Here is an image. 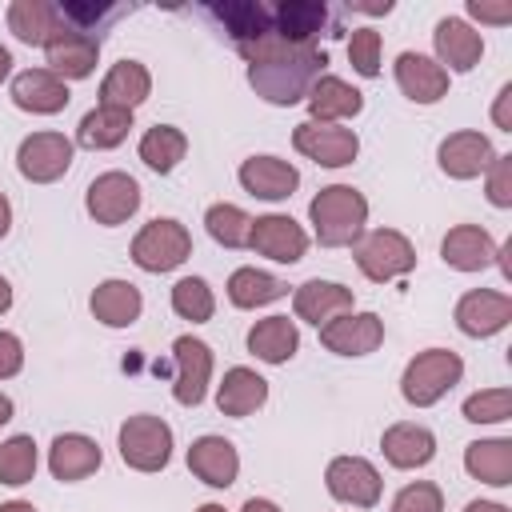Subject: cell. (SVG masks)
I'll use <instances>...</instances> for the list:
<instances>
[{
	"label": "cell",
	"mask_w": 512,
	"mask_h": 512,
	"mask_svg": "<svg viewBox=\"0 0 512 512\" xmlns=\"http://www.w3.org/2000/svg\"><path fill=\"white\" fill-rule=\"evenodd\" d=\"M284 296H288V284H284L280 276L264 272V268L244 264V268H236V272L228 276V300H232L236 308H264V304L284 300Z\"/></svg>",
	"instance_id": "d590c367"
},
{
	"label": "cell",
	"mask_w": 512,
	"mask_h": 512,
	"mask_svg": "<svg viewBox=\"0 0 512 512\" xmlns=\"http://www.w3.org/2000/svg\"><path fill=\"white\" fill-rule=\"evenodd\" d=\"M204 228L224 248H248V240H252V216L240 204H224V200L212 204L204 212Z\"/></svg>",
	"instance_id": "74e56055"
},
{
	"label": "cell",
	"mask_w": 512,
	"mask_h": 512,
	"mask_svg": "<svg viewBox=\"0 0 512 512\" xmlns=\"http://www.w3.org/2000/svg\"><path fill=\"white\" fill-rule=\"evenodd\" d=\"M292 144L300 156L316 160L320 168H344L356 160L360 152V136L344 124H316V120H304L292 128Z\"/></svg>",
	"instance_id": "9c48e42d"
},
{
	"label": "cell",
	"mask_w": 512,
	"mask_h": 512,
	"mask_svg": "<svg viewBox=\"0 0 512 512\" xmlns=\"http://www.w3.org/2000/svg\"><path fill=\"white\" fill-rule=\"evenodd\" d=\"M440 256L456 272H484V268H492L500 260V244L480 224H456L440 240Z\"/></svg>",
	"instance_id": "ac0fdd59"
},
{
	"label": "cell",
	"mask_w": 512,
	"mask_h": 512,
	"mask_svg": "<svg viewBox=\"0 0 512 512\" xmlns=\"http://www.w3.org/2000/svg\"><path fill=\"white\" fill-rule=\"evenodd\" d=\"M328 28V8L320 0H280L272 4V32L284 44H316Z\"/></svg>",
	"instance_id": "f1b7e54d"
},
{
	"label": "cell",
	"mask_w": 512,
	"mask_h": 512,
	"mask_svg": "<svg viewBox=\"0 0 512 512\" xmlns=\"http://www.w3.org/2000/svg\"><path fill=\"white\" fill-rule=\"evenodd\" d=\"M172 364H176V372H172L176 404H184V408L204 404L208 384H212V348L196 336H176L172 340Z\"/></svg>",
	"instance_id": "ba28073f"
},
{
	"label": "cell",
	"mask_w": 512,
	"mask_h": 512,
	"mask_svg": "<svg viewBox=\"0 0 512 512\" xmlns=\"http://www.w3.org/2000/svg\"><path fill=\"white\" fill-rule=\"evenodd\" d=\"M308 220H312V232H316L320 248H352L364 236L368 200L352 184H328L312 196Z\"/></svg>",
	"instance_id": "7a4b0ae2"
},
{
	"label": "cell",
	"mask_w": 512,
	"mask_h": 512,
	"mask_svg": "<svg viewBox=\"0 0 512 512\" xmlns=\"http://www.w3.org/2000/svg\"><path fill=\"white\" fill-rule=\"evenodd\" d=\"M392 512H444V492L432 480L404 484L392 500Z\"/></svg>",
	"instance_id": "ee69618b"
},
{
	"label": "cell",
	"mask_w": 512,
	"mask_h": 512,
	"mask_svg": "<svg viewBox=\"0 0 512 512\" xmlns=\"http://www.w3.org/2000/svg\"><path fill=\"white\" fill-rule=\"evenodd\" d=\"M8 308H12V284H8L4 276H0V316H4Z\"/></svg>",
	"instance_id": "f5cc1de1"
},
{
	"label": "cell",
	"mask_w": 512,
	"mask_h": 512,
	"mask_svg": "<svg viewBox=\"0 0 512 512\" xmlns=\"http://www.w3.org/2000/svg\"><path fill=\"white\" fill-rule=\"evenodd\" d=\"M468 16L480 24H512V4H492V0H468Z\"/></svg>",
	"instance_id": "7dc6e473"
},
{
	"label": "cell",
	"mask_w": 512,
	"mask_h": 512,
	"mask_svg": "<svg viewBox=\"0 0 512 512\" xmlns=\"http://www.w3.org/2000/svg\"><path fill=\"white\" fill-rule=\"evenodd\" d=\"M380 452L392 468L400 472H412V468H424L432 464L436 456V436L432 428L416 424V420H400V424H388L384 436H380Z\"/></svg>",
	"instance_id": "cb8c5ba5"
},
{
	"label": "cell",
	"mask_w": 512,
	"mask_h": 512,
	"mask_svg": "<svg viewBox=\"0 0 512 512\" xmlns=\"http://www.w3.org/2000/svg\"><path fill=\"white\" fill-rule=\"evenodd\" d=\"M352 288H344V284H336V280H304L300 288H292V312H296V320H304V324H316V328H324L328 320H336V316H344V312H352Z\"/></svg>",
	"instance_id": "7402d4cb"
},
{
	"label": "cell",
	"mask_w": 512,
	"mask_h": 512,
	"mask_svg": "<svg viewBox=\"0 0 512 512\" xmlns=\"http://www.w3.org/2000/svg\"><path fill=\"white\" fill-rule=\"evenodd\" d=\"M300 348V328L288 316H264L248 328V352L264 364H288Z\"/></svg>",
	"instance_id": "d6a6232c"
},
{
	"label": "cell",
	"mask_w": 512,
	"mask_h": 512,
	"mask_svg": "<svg viewBox=\"0 0 512 512\" xmlns=\"http://www.w3.org/2000/svg\"><path fill=\"white\" fill-rule=\"evenodd\" d=\"M492 124L500 132H512V84H500L496 104H492Z\"/></svg>",
	"instance_id": "c3c4849f"
},
{
	"label": "cell",
	"mask_w": 512,
	"mask_h": 512,
	"mask_svg": "<svg viewBox=\"0 0 512 512\" xmlns=\"http://www.w3.org/2000/svg\"><path fill=\"white\" fill-rule=\"evenodd\" d=\"M324 488L340 504L376 508L380 504V492H384V480H380L376 464L364 460V456H332L328 468H324Z\"/></svg>",
	"instance_id": "52a82bcc"
},
{
	"label": "cell",
	"mask_w": 512,
	"mask_h": 512,
	"mask_svg": "<svg viewBox=\"0 0 512 512\" xmlns=\"http://www.w3.org/2000/svg\"><path fill=\"white\" fill-rule=\"evenodd\" d=\"M436 160H440V172L444 176H452V180H476L496 160V148H492V140L484 132L460 128V132H452V136L440 140Z\"/></svg>",
	"instance_id": "5bb4252c"
},
{
	"label": "cell",
	"mask_w": 512,
	"mask_h": 512,
	"mask_svg": "<svg viewBox=\"0 0 512 512\" xmlns=\"http://www.w3.org/2000/svg\"><path fill=\"white\" fill-rule=\"evenodd\" d=\"M464 512H512L508 504H496V500H472Z\"/></svg>",
	"instance_id": "f907efd6"
},
{
	"label": "cell",
	"mask_w": 512,
	"mask_h": 512,
	"mask_svg": "<svg viewBox=\"0 0 512 512\" xmlns=\"http://www.w3.org/2000/svg\"><path fill=\"white\" fill-rule=\"evenodd\" d=\"M8 96H12V104L20 112H32V116H56L72 100L68 84L60 76H52L48 68H24V72H16L12 84H8Z\"/></svg>",
	"instance_id": "e0dca14e"
},
{
	"label": "cell",
	"mask_w": 512,
	"mask_h": 512,
	"mask_svg": "<svg viewBox=\"0 0 512 512\" xmlns=\"http://www.w3.org/2000/svg\"><path fill=\"white\" fill-rule=\"evenodd\" d=\"M0 512H36L28 500H8V504H0Z\"/></svg>",
	"instance_id": "9f6ffc18"
},
{
	"label": "cell",
	"mask_w": 512,
	"mask_h": 512,
	"mask_svg": "<svg viewBox=\"0 0 512 512\" xmlns=\"http://www.w3.org/2000/svg\"><path fill=\"white\" fill-rule=\"evenodd\" d=\"M264 400H268V380H264L260 372L244 368V364L228 368L224 380L216 384V408H220L224 416L244 420V416H252L256 408H264Z\"/></svg>",
	"instance_id": "f546056e"
},
{
	"label": "cell",
	"mask_w": 512,
	"mask_h": 512,
	"mask_svg": "<svg viewBox=\"0 0 512 512\" xmlns=\"http://www.w3.org/2000/svg\"><path fill=\"white\" fill-rule=\"evenodd\" d=\"M8 228H12V204H8V196L0 192V240L8 236Z\"/></svg>",
	"instance_id": "816d5d0a"
},
{
	"label": "cell",
	"mask_w": 512,
	"mask_h": 512,
	"mask_svg": "<svg viewBox=\"0 0 512 512\" xmlns=\"http://www.w3.org/2000/svg\"><path fill=\"white\" fill-rule=\"evenodd\" d=\"M140 160L152 168V172H160V176H168L184 156H188V136L176 128V124H152L144 136H140Z\"/></svg>",
	"instance_id": "8d00e7d4"
},
{
	"label": "cell",
	"mask_w": 512,
	"mask_h": 512,
	"mask_svg": "<svg viewBox=\"0 0 512 512\" xmlns=\"http://www.w3.org/2000/svg\"><path fill=\"white\" fill-rule=\"evenodd\" d=\"M304 104H308V112H312L316 124H340V120H352V116L364 112V92L352 88V84L340 80V76H320V80L308 88Z\"/></svg>",
	"instance_id": "4316f807"
},
{
	"label": "cell",
	"mask_w": 512,
	"mask_h": 512,
	"mask_svg": "<svg viewBox=\"0 0 512 512\" xmlns=\"http://www.w3.org/2000/svg\"><path fill=\"white\" fill-rule=\"evenodd\" d=\"M188 472L208 488H232L240 476V452L224 436H196L188 448Z\"/></svg>",
	"instance_id": "d6986e66"
},
{
	"label": "cell",
	"mask_w": 512,
	"mask_h": 512,
	"mask_svg": "<svg viewBox=\"0 0 512 512\" xmlns=\"http://www.w3.org/2000/svg\"><path fill=\"white\" fill-rule=\"evenodd\" d=\"M240 56L248 60V84L256 88V96L276 108L300 104L328 64V56L316 44H284L276 32L240 48Z\"/></svg>",
	"instance_id": "6da1fadb"
},
{
	"label": "cell",
	"mask_w": 512,
	"mask_h": 512,
	"mask_svg": "<svg viewBox=\"0 0 512 512\" xmlns=\"http://www.w3.org/2000/svg\"><path fill=\"white\" fill-rule=\"evenodd\" d=\"M60 28H64V16H60V4H52V0H12L8 4V32L20 44L44 48Z\"/></svg>",
	"instance_id": "83f0119b"
},
{
	"label": "cell",
	"mask_w": 512,
	"mask_h": 512,
	"mask_svg": "<svg viewBox=\"0 0 512 512\" xmlns=\"http://www.w3.org/2000/svg\"><path fill=\"white\" fill-rule=\"evenodd\" d=\"M172 312H176L180 320H192V324L212 320L216 296H212L208 280H204V276H184V280H176V284H172Z\"/></svg>",
	"instance_id": "ab89813d"
},
{
	"label": "cell",
	"mask_w": 512,
	"mask_h": 512,
	"mask_svg": "<svg viewBox=\"0 0 512 512\" xmlns=\"http://www.w3.org/2000/svg\"><path fill=\"white\" fill-rule=\"evenodd\" d=\"M456 328L472 340H488L512 324V296L492 288H472L456 300Z\"/></svg>",
	"instance_id": "7c38bea8"
},
{
	"label": "cell",
	"mask_w": 512,
	"mask_h": 512,
	"mask_svg": "<svg viewBox=\"0 0 512 512\" xmlns=\"http://www.w3.org/2000/svg\"><path fill=\"white\" fill-rule=\"evenodd\" d=\"M36 468H40V452H36L32 436L20 432V436L0 440V484L20 488V484H28L36 476Z\"/></svg>",
	"instance_id": "f35d334b"
},
{
	"label": "cell",
	"mask_w": 512,
	"mask_h": 512,
	"mask_svg": "<svg viewBox=\"0 0 512 512\" xmlns=\"http://www.w3.org/2000/svg\"><path fill=\"white\" fill-rule=\"evenodd\" d=\"M104 464V452L92 436L84 432H60L52 444H48V472L60 480V484H76V480H88L96 468Z\"/></svg>",
	"instance_id": "603a6c76"
},
{
	"label": "cell",
	"mask_w": 512,
	"mask_h": 512,
	"mask_svg": "<svg viewBox=\"0 0 512 512\" xmlns=\"http://www.w3.org/2000/svg\"><path fill=\"white\" fill-rule=\"evenodd\" d=\"M240 188L256 200H288L296 188H300V168L280 160V156H248L240 164Z\"/></svg>",
	"instance_id": "44dd1931"
},
{
	"label": "cell",
	"mask_w": 512,
	"mask_h": 512,
	"mask_svg": "<svg viewBox=\"0 0 512 512\" xmlns=\"http://www.w3.org/2000/svg\"><path fill=\"white\" fill-rule=\"evenodd\" d=\"M16 168L32 184H52L72 168V140L64 132H32L16 148Z\"/></svg>",
	"instance_id": "30bf717a"
},
{
	"label": "cell",
	"mask_w": 512,
	"mask_h": 512,
	"mask_svg": "<svg viewBox=\"0 0 512 512\" xmlns=\"http://www.w3.org/2000/svg\"><path fill=\"white\" fill-rule=\"evenodd\" d=\"M512 416V388H484L464 400V420L472 424H504Z\"/></svg>",
	"instance_id": "60d3db41"
},
{
	"label": "cell",
	"mask_w": 512,
	"mask_h": 512,
	"mask_svg": "<svg viewBox=\"0 0 512 512\" xmlns=\"http://www.w3.org/2000/svg\"><path fill=\"white\" fill-rule=\"evenodd\" d=\"M116 444H120V460L132 472H164L172 460V428L152 412L128 416L116 432Z\"/></svg>",
	"instance_id": "8992f818"
},
{
	"label": "cell",
	"mask_w": 512,
	"mask_h": 512,
	"mask_svg": "<svg viewBox=\"0 0 512 512\" xmlns=\"http://www.w3.org/2000/svg\"><path fill=\"white\" fill-rule=\"evenodd\" d=\"M152 92V76L140 60H116L104 80H100V104L108 108H124V112H136Z\"/></svg>",
	"instance_id": "1f68e13d"
},
{
	"label": "cell",
	"mask_w": 512,
	"mask_h": 512,
	"mask_svg": "<svg viewBox=\"0 0 512 512\" xmlns=\"http://www.w3.org/2000/svg\"><path fill=\"white\" fill-rule=\"evenodd\" d=\"M320 344L336 356H368L384 344V320L376 312H344L320 328Z\"/></svg>",
	"instance_id": "2e32d148"
},
{
	"label": "cell",
	"mask_w": 512,
	"mask_h": 512,
	"mask_svg": "<svg viewBox=\"0 0 512 512\" xmlns=\"http://www.w3.org/2000/svg\"><path fill=\"white\" fill-rule=\"evenodd\" d=\"M12 412H16V404H12V396H4V392H0V428H4L8 420H12Z\"/></svg>",
	"instance_id": "db71d44e"
},
{
	"label": "cell",
	"mask_w": 512,
	"mask_h": 512,
	"mask_svg": "<svg viewBox=\"0 0 512 512\" xmlns=\"http://www.w3.org/2000/svg\"><path fill=\"white\" fill-rule=\"evenodd\" d=\"M464 380V360L452 348H424L404 364L400 376V396L412 408H432L436 400H444L456 384Z\"/></svg>",
	"instance_id": "3957f363"
},
{
	"label": "cell",
	"mask_w": 512,
	"mask_h": 512,
	"mask_svg": "<svg viewBox=\"0 0 512 512\" xmlns=\"http://www.w3.org/2000/svg\"><path fill=\"white\" fill-rule=\"evenodd\" d=\"M352 256H356V268L372 280V284H388V280H400L416 268V248L404 232L396 228H372L364 232L356 244H352Z\"/></svg>",
	"instance_id": "5b68a950"
},
{
	"label": "cell",
	"mask_w": 512,
	"mask_h": 512,
	"mask_svg": "<svg viewBox=\"0 0 512 512\" xmlns=\"http://www.w3.org/2000/svg\"><path fill=\"white\" fill-rule=\"evenodd\" d=\"M464 472L480 484L508 488L512 484V440L492 436V440H472L464 448Z\"/></svg>",
	"instance_id": "836d02e7"
},
{
	"label": "cell",
	"mask_w": 512,
	"mask_h": 512,
	"mask_svg": "<svg viewBox=\"0 0 512 512\" xmlns=\"http://www.w3.org/2000/svg\"><path fill=\"white\" fill-rule=\"evenodd\" d=\"M84 208H88V216L96 224L116 228L128 216H136V208H140V184L128 172H100L88 184V192H84Z\"/></svg>",
	"instance_id": "8fae6325"
},
{
	"label": "cell",
	"mask_w": 512,
	"mask_h": 512,
	"mask_svg": "<svg viewBox=\"0 0 512 512\" xmlns=\"http://www.w3.org/2000/svg\"><path fill=\"white\" fill-rule=\"evenodd\" d=\"M44 60H48V72L60 76L64 84L68 80H84L96 72V60H100V40L64 24L48 44H44Z\"/></svg>",
	"instance_id": "4fadbf2b"
},
{
	"label": "cell",
	"mask_w": 512,
	"mask_h": 512,
	"mask_svg": "<svg viewBox=\"0 0 512 512\" xmlns=\"http://www.w3.org/2000/svg\"><path fill=\"white\" fill-rule=\"evenodd\" d=\"M432 44H436V64L444 72H472L484 56V36L460 16H444L432 32Z\"/></svg>",
	"instance_id": "ffe728a7"
},
{
	"label": "cell",
	"mask_w": 512,
	"mask_h": 512,
	"mask_svg": "<svg viewBox=\"0 0 512 512\" xmlns=\"http://www.w3.org/2000/svg\"><path fill=\"white\" fill-rule=\"evenodd\" d=\"M128 132H132V112L96 104L92 112L80 116V124H76V144H80V148H92V152H108V148L124 144Z\"/></svg>",
	"instance_id": "e575fe53"
},
{
	"label": "cell",
	"mask_w": 512,
	"mask_h": 512,
	"mask_svg": "<svg viewBox=\"0 0 512 512\" xmlns=\"http://www.w3.org/2000/svg\"><path fill=\"white\" fill-rule=\"evenodd\" d=\"M192 256V232L172 220V216H156L148 220L136 236H132V264L140 272H172Z\"/></svg>",
	"instance_id": "277c9868"
},
{
	"label": "cell",
	"mask_w": 512,
	"mask_h": 512,
	"mask_svg": "<svg viewBox=\"0 0 512 512\" xmlns=\"http://www.w3.org/2000/svg\"><path fill=\"white\" fill-rule=\"evenodd\" d=\"M392 72H396L400 92L412 104H436L440 96H448V72L424 52H400Z\"/></svg>",
	"instance_id": "484cf974"
},
{
	"label": "cell",
	"mask_w": 512,
	"mask_h": 512,
	"mask_svg": "<svg viewBox=\"0 0 512 512\" xmlns=\"http://www.w3.org/2000/svg\"><path fill=\"white\" fill-rule=\"evenodd\" d=\"M212 16L224 24V32L232 36L236 52L272 36V8L260 0H228V4H212Z\"/></svg>",
	"instance_id": "4dcf8cb0"
},
{
	"label": "cell",
	"mask_w": 512,
	"mask_h": 512,
	"mask_svg": "<svg viewBox=\"0 0 512 512\" xmlns=\"http://www.w3.org/2000/svg\"><path fill=\"white\" fill-rule=\"evenodd\" d=\"M240 512H280V504L268 500V496H248V500L240 504Z\"/></svg>",
	"instance_id": "681fc988"
},
{
	"label": "cell",
	"mask_w": 512,
	"mask_h": 512,
	"mask_svg": "<svg viewBox=\"0 0 512 512\" xmlns=\"http://www.w3.org/2000/svg\"><path fill=\"white\" fill-rule=\"evenodd\" d=\"M92 316L104 324V328H132L144 312V296L132 280H120V276H108L92 288V300H88Z\"/></svg>",
	"instance_id": "d4e9b609"
},
{
	"label": "cell",
	"mask_w": 512,
	"mask_h": 512,
	"mask_svg": "<svg viewBox=\"0 0 512 512\" xmlns=\"http://www.w3.org/2000/svg\"><path fill=\"white\" fill-rule=\"evenodd\" d=\"M348 64L360 72V76H380V32L376 28H352L348 36Z\"/></svg>",
	"instance_id": "7bdbcfd3"
},
{
	"label": "cell",
	"mask_w": 512,
	"mask_h": 512,
	"mask_svg": "<svg viewBox=\"0 0 512 512\" xmlns=\"http://www.w3.org/2000/svg\"><path fill=\"white\" fill-rule=\"evenodd\" d=\"M196 512H224V504H200Z\"/></svg>",
	"instance_id": "6f0895ef"
},
{
	"label": "cell",
	"mask_w": 512,
	"mask_h": 512,
	"mask_svg": "<svg viewBox=\"0 0 512 512\" xmlns=\"http://www.w3.org/2000/svg\"><path fill=\"white\" fill-rule=\"evenodd\" d=\"M128 8H120V4H60V16H64V24H72V28H80V32H88V36H96L100 40V32L112 24V20H120Z\"/></svg>",
	"instance_id": "b9f144b4"
},
{
	"label": "cell",
	"mask_w": 512,
	"mask_h": 512,
	"mask_svg": "<svg viewBox=\"0 0 512 512\" xmlns=\"http://www.w3.org/2000/svg\"><path fill=\"white\" fill-rule=\"evenodd\" d=\"M24 368V344L16 332H0V380H12Z\"/></svg>",
	"instance_id": "bcb514c9"
},
{
	"label": "cell",
	"mask_w": 512,
	"mask_h": 512,
	"mask_svg": "<svg viewBox=\"0 0 512 512\" xmlns=\"http://www.w3.org/2000/svg\"><path fill=\"white\" fill-rule=\"evenodd\" d=\"M484 192H488V204L492 208H512V152L496 156L484 172Z\"/></svg>",
	"instance_id": "f6af8a7d"
},
{
	"label": "cell",
	"mask_w": 512,
	"mask_h": 512,
	"mask_svg": "<svg viewBox=\"0 0 512 512\" xmlns=\"http://www.w3.org/2000/svg\"><path fill=\"white\" fill-rule=\"evenodd\" d=\"M8 72H12V52H8L4 44H0V84L8 80Z\"/></svg>",
	"instance_id": "11a10c76"
},
{
	"label": "cell",
	"mask_w": 512,
	"mask_h": 512,
	"mask_svg": "<svg viewBox=\"0 0 512 512\" xmlns=\"http://www.w3.org/2000/svg\"><path fill=\"white\" fill-rule=\"evenodd\" d=\"M248 248H252L256 256L276 260V264H296V260H304V252H308V232H304L292 216L268 212V216H256V220H252V240H248Z\"/></svg>",
	"instance_id": "9a60e30c"
}]
</instances>
